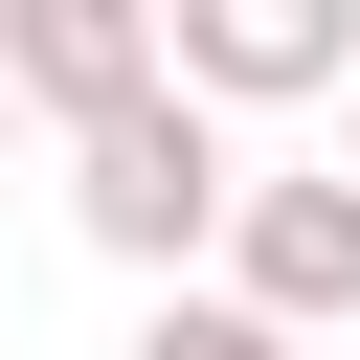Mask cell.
I'll return each instance as SVG.
<instances>
[{
    "label": "cell",
    "instance_id": "obj_5",
    "mask_svg": "<svg viewBox=\"0 0 360 360\" xmlns=\"http://www.w3.org/2000/svg\"><path fill=\"white\" fill-rule=\"evenodd\" d=\"M135 360H292V338H270V315H225V292H158V315H135Z\"/></svg>",
    "mask_w": 360,
    "mask_h": 360
},
{
    "label": "cell",
    "instance_id": "obj_1",
    "mask_svg": "<svg viewBox=\"0 0 360 360\" xmlns=\"http://www.w3.org/2000/svg\"><path fill=\"white\" fill-rule=\"evenodd\" d=\"M225 202H248V158H225V112H180V90H135L112 135H68V225H90L112 270H202Z\"/></svg>",
    "mask_w": 360,
    "mask_h": 360
},
{
    "label": "cell",
    "instance_id": "obj_3",
    "mask_svg": "<svg viewBox=\"0 0 360 360\" xmlns=\"http://www.w3.org/2000/svg\"><path fill=\"white\" fill-rule=\"evenodd\" d=\"M158 90L180 112H292V90H360V22L338 0H180L158 22Z\"/></svg>",
    "mask_w": 360,
    "mask_h": 360
},
{
    "label": "cell",
    "instance_id": "obj_6",
    "mask_svg": "<svg viewBox=\"0 0 360 360\" xmlns=\"http://www.w3.org/2000/svg\"><path fill=\"white\" fill-rule=\"evenodd\" d=\"M338 112H360V90H338ZM338 180H360V135H338Z\"/></svg>",
    "mask_w": 360,
    "mask_h": 360
},
{
    "label": "cell",
    "instance_id": "obj_2",
    "mask_svg": "<svg viewBox=\"0 0 360 360\" xmlns=\"http://www.w3.org/2000/svg\"><path fill=\"white\" fill-rule=\"evenodd\" d=\"M225 315H270L292 360L360 338V180H248L225 202Z\"/></svg>",
    "mask_w": 360,
    "mask_h": 360
},
{
    "label": "cell",
    "instance_id": "obj_4",
    "mask_svg": "<svg viewBox=\"0 0 360 360\" xmlns=\"http://www.w3.org/2000/svg\"><path fill=\"white\" fill-rule=\"evenodd\" d=\"M0 68H22L68 135H112V112L158 90V0H0Z\"/></svg>",
    "mask_w": 360,
    "mask_h": 360
}]
</instances>
